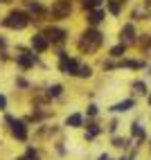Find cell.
Returning a JSON list of instances; mask_svg holds the SVG:
<instances>
[{"instance_id": "obj_1", "label": "cell", "mask_w": 151, "mask_h": 160, "mask_svg": "<svg viewBox=\"0 0 151 160\" xmlns=\"http://www.w3.org/2000/svg\"><path fill=\"white\" fill-rule=\"evenodd\" d=\"M99 45H102V34L97 29H88L81 36V41H79V50L81 52H93V50H97Z\"/></svg>"}, {"instance_id": "obj_2", "label": "cell", "mask_w": 151, "mask_h": 160, "mask_svg": "<svg viewBox=\"0 0 151 160\" xmlns=\"http://www.w3.org/2000/svg\"><path fill=\"white\" fill-rule=\"evenodd\" d=\"M3 25L5 27H12V29H23V27L29 25V18H27L25 12H12V14L3 20Z\"/></svg>"}, {"instance_id": "obj_3", "label": "cell", "mask_w": 151, "mask_h": 160, "mask_svg": "<svg viewBox=\"0 0 151 160\" xmlns=\"http://www.w3.org/2000/svg\"><path fill=\"white\" fill-rule=\"evenodd\" d=\"M70 12H72V2H70V0H57V2L52 5V9H50V14H52V18H54V20L68 18Z\"/></svg>"}, {"instance_id": "obj_4", "label": "cell", "mask_w": 151, "mask_h": 160, "mask_svg": "<svg viewBox=\"0 0 151 160\" xmlns=\"http://www.w3.org/2000/svg\"><path fill=\"white\" fill-rule=\"evenodd\" d=\"M59 68L66 72V74H77V72H79V63L74 61V59H68L66 54H61V63H59Z\"/></svg>"}, {"instance_id": "obj_5", "label": "cell", "mask_w": 151, "mask_h": 160, "mask_svg": "<svg viewBox=\"0 0 151 160\" xmlns=\"http://www.w3.org/2000/svg\"><path fill=\"white\" fill-rule=\"evenodd\" d=\"M7 122L12 124L14 138H18V140H27V126H25L23 122H16V120H12V117H7Z\"/></svg>"}, {"instance_id": "obj_6", "label": "cell", "mask_w": 151, "mask_h": 160, "mask_svg": "<svg viewBox=\"0 0 151 160\" xmlns=\"http://www.w3.org/2000/svg\"><path fill=\"white\" fill-rule=\"evenodd\" d=\"M48 43H50V41L45 38V34H34V36H32V48H34L36 52L48 50Z\"/></svg>"}, {"instance_id": "obj_7", "label": "cell", "mask_w": 151, "mask_h": 160, "mask_svg": "<svg viewBox=\"0 0 151 160\" xmlns=\"http://www.w3.org/2000/svg\"><path fill=\"white\" fill-rule=\"evenodd\" d=\"M66 29H59V27H50L48 32H45V38L48 41H66Z\"/></svg>"}, {"instance_id": "obj_8", "label": "cell", "mask_w": 151, "mask_h": 160, "mask_svg": "<svg viewBox=\"0 0 151 160\" xmlns=\"http://www.w3.org/2000/svg\"><path fill=\"white\" fill-rule=\"evenodd\" d=\"M135 41V32H133V25H124L122 29V43L128 45V43H133Z\"/></svg>"}, {"instance_id": "obj_9", "label": "cell", "mask_w": 151, "mask_h": 160, "mask_svg": "<svg viewBox=\"0 0 151 160\" xmlns=\"http://www.w3.org/2000/svg\"><path fill=\"white\" fill-rule=\"evenodd\" d=\"M16 61H18V66H23V68H32L36 59H34V54H25V52H23V54L16 57Z\"/></svg>"}, {"instance_id": "obj_10", "label": "cell", "mask_w": 151, "mask_h": 160, "mask_svg": "<svg viewBox=\"0 0 151 160\" xmlns=\"http://www.w3.org/2000/svg\"><path fill=\"white\" fill-rule=\"evenodd\" d=\"M102 18H104V12H102V9H93V12H88V18H86V20H88L90 25H99Z\"/></svg>"}, {"instance_id": "obj_11", "label": "cell", "mask_w": 151, "mask_h": 160, "mask_svg": "<svg viewBox=\"0 0 151 160\" xmlns=\"http://www.w3.org/2000/svg\"><path fill=\"white\" fill-rule=\"evenodd\" d=\"M131 106H133V99H124V102H120V104H115L113 106V111H128V108H131Z\"/></svg>"}, {"instance_id": "obj_12", "label": "cell", "mask_w": 151, "mask_h": 160, "mask_svg": "<svg viewBox=\"0 0 151 160\" xmlns=\"http://www.w3.org/2000/svg\"><path fill=\"white\" fill-rule=\"evenodd\" d=\"M68 126H81V115H77V113L70 115L68 117Z\"/></svg>"}, {"instance_id": "obj_13", "label": "cell", "mask_w": 151, "mask_h": 160, "mask_svg": "<svg viewBox=\"0 0 151 160\" xmlns=\"http://www.w3.org/2000/svg\"><path fill=\"white\" fill-rule=\"evenodd\" d=\"M126 50V45L124 43H120V45H115L113 50H111V57H122V52Z\"/></svg>"}, {"instance_id": "obj_14", "label": "cell", "mask_w": 151, "mask_h": 160, "mask_svg": "<svg viewBox=\"0 0 151 160\" xmlns=\"http://www.w3.org/2000/svg\"><path fill=\"white\" fill-rule=\"evenodd\" d=\"M131 133H133V138H144V129H142V126H140V124H133Z\"/></svg>"}, {"instance_id": "obj_15", "label": "cell", "mask_w": 151, "mask_h": 160, "mask_svg": "<svg viewBox=\"0 0 151 160\" xmlns=\"http://www.w3.org/2000/svg\"><path fill=\"white\" fill-rule=\"evenodd\" d=\"M93 74V70L88 68V66H79V72H77V77H90Z\"/></svg>"}, {"instance_id": "obj_16", "label": "cell", "mask_w": 151, "mask_h": 160, "mask_svg": "<svg viewBox=\"0 0 151 160\" xmlns=\"http://www.w3.org/2000/svg\"><path fill=\"white\" fill-rule=\"evenodd\" d=\"M61 90H63V88L59 86V83H54V86H52L48 92H50V97H59V95H61Z\"/></svg>"}, {"instance_id": "obj_17", "label": "cell", "mask_w": 151, "mask_h": 160, "mask_svg": "<svg viewBox=\"0 0 151 160\" xmlns=\"http://www.w3.org/2000/svg\"><path fill=\"white\" fill-rule=\"evenodd\" d=\"M99 2H102V0H83V7H86V9H95Z\"/></svg>"}, {"instance_id": "obj_18", "label": "cell", "mask_w": 151, "mask_h": 160, "mask_svg": "<svg viewBox=\"0 0 151 160\" xmlns=\"http://www.w3.org/2000/svg\"><path fill=\"white\" fill-rule=\"evenodd\" d=\"M29 12H32V14H41V12H43V7H41L38 2H32V5H29Z\"/></svg>"}, {"instance_id": "obj_19", "label": "cell", "mask_w": 151, "mask_h": 160, "mask_svg": "<svg viewBox=\"0 0 151 160\" xmlns=\"http://www.w3.org/2000/svg\"><path fill=\"white\" fill-rule=\"evenodd\" d=\"M108 9H111L113 14H120V5H117V2H113V0H108Z\"/></svg>"}, {"instance_id": "obj_20", "label": "cell", "mask_w": 151, "mask_h": 160, "mask_svg": "<svg viewBox=\"0 0 151 160\" xmlns=\"http://www.w3.org/2000/svg\"><path fill=\"white\" fill-rule=\"evenodd\" d=\"M133 88H135L138 92H144V90H147V86H144V83H140V81H135V83H133Z\"/></svg>"}, {"instance_id": "obj_21", "label": "cell", "mask_w": 151, "mask_h": 160, "mask_svg": "<svg viewBox=\"0 0 151 160\" xmlns=\"http://www.w3.org/2000/svg\"><path fill=\"white\" fill-rule=\"evenodd\" d=\"M27 160H38V153L34 151V149H29V151H27Z\"/></svg>"}, {"instance_id": "obj_22", "label": "cell", "mask_w": 151, "mask_h": 160, "mask_svg": "<svg viewBox=\"0 0 151 160\" xmlns=\"http://www.w3.org/2000/svg\"><path fill=\"white\" fill-rule=\"evenodd\" d=\"M115 147H126V140H120V138H117V140H115Z\"/></svg>"}, {"instance_id": "obj_23", "label": "cell", "mask_w": 151, "mask_h": 160, "mask_svg": "<svg viewBox=\"0 0 151 160\" xmlns=\"http://www.w3.org/2000/svg\"><path fill=\"white\" fill-rule=\"evenodd\" d=\"M97 113V106H88V115H95Z\"/></svg>"}, {"instance_id": "obj_24", "label": "cell", "mask_w": 151, "mask_h": 160, "mask_svg": "<svg viewBox=\"0 0 151 160\" xmlns=\"http://www.w3.org/2000/svg\"><path fill=\"white\" fill-rule=\"evenodd\" d=\"M5 106H7V99L3 97V95H0V108H5Z\"/></svg>"}, {"instance_id": "obj_25", "label": "cell", "mask_w": 151, "mask_h": 160, "mask_svg": "<svg viewBox=\"0 0 151 160\" xmlns=\"http://www.w3.org/2000/svg\"><path fill=\"white\" fill-rule=\"evenodd\" d=\"M99 160H111V158H108V156H106V153H104V156H99Z\"/></svg>"}, {"instance_id": "obj_26", "label": "cell", "mask_w": 151, "mask_h": 160, "mask_svg": "<svg viewBox=\"0 0 151 160\" xmlns=\"http://www.w3.org/2000/svg\"><path fill=\"white\" fill-rule=\"evenodd\" d=\"M113 2H117V5H120V2H126V0H113Z\"/></svg>"}, {"instance_id": "obj_27", "label": "cell", "mask_w": 151, "mask_h": 160, "mask_svg": "<svg viewBox=\"0 0 151 160\" xmlns=\"http://www.w3.org/2000/svg\"><path fill=\"white\" fill-rule=\"evenodd\" d=\"M5 2H9V0H5Z\"/></svg>"}, {"instance_id": "obj_28", "label": "cell", "mask_w": 151, "mask_h": 160, "mask_svg": "<svg viewBox=\"0 0 151 160\" xmlns=\"http://www.w3.org/2000/svg\"><path fill=\"white\" fill-rule=\"evenodd\" d=\"M20 160H25V158H20Z\"/></svg>"}]
</instances>
